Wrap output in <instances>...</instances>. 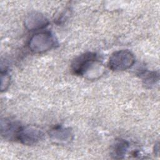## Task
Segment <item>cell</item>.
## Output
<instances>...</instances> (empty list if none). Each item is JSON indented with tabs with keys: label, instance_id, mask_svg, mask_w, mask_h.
Listing matches in <instances>:
<instances>
[{
	"label": "cell",
	"instance_id": "6da1fadb",
	"mask_svg": "<svg viewBox=\"0 0 160 160\" xmlns=\"http://www.w3.org/2000/svg\"><path fill=\"white\" fill-rule=\"evenodd\" d=\"M99 63L97 54L94 52H88L74 59L71 64V69L76 75L88 76L90 71L94 70L95 66Z\"/></svg>",
	"mask_w": 160,
	"mask_h": 160
},
{
	"label": "cell",
	"instance_id": "7a4b0ae2",
	"mask_svg": "<svg viewBox=\"0 0 160 160\" xmlns=\"http://www.w3.org/2000/svg\"><path fill=\"white\" fill-rule=\"evenodd\" d=\"M135 62L134 54L128 50H119L113 52L109 58L108 65L113 71H124Z\"/></svg>",
	"mask_w": 160,
	"mask_h": 160
},
{
	"label": "cell",
	"instance_id": "3957f363",
	"mask_svg": "<svg viewBox=\"0 0 160 160\" xmlns=\"http://www.w3.org/2000/svg\"><path fill=\"white\" fill-rule=\"evenodd\" d=\"M54 44L53 36L51 32L46 31L34 34L29 39L28 46L32 52L42 53L52 48Z\"/></svg>",
	"mask_w": 160,
	"mask_h": 160
},
{
	"label": "cell",
	"instance_id": "277c9868",
	"mask_svg": "<svg viewBox=\"0 0 160 160\" xmlns=\"http://www.w3.org/2000/svg\"><path fill=\"white\" fill-rule=\"evenodd\" d=\"M43 136V132L39 129L31 126H21L16 140L26 145H33L40 141Z\"/></svg>",
	"mask_w": 160,
	"mask_h": 160
},
{
	"label": "cell",
	"instance_id": "5b68a950",
	"mask_svg": "<svg viewBox=\"0 0 160 160\" xmlns=\"http://www.w3.org/2000/svg\"><path fill=\"white\" fill-rule=\"evenodd\" d=\"M49 24L48 20L42 14L37 12L30 13L26 18L24 24L26 28L30 30H38L44 28Z\"/></svg>",
	"mask_w": 160,
	"mask_h": 160
},
{
	"label": "cell",
	"instance_id": "8992f818",
	"mask_svg": "<svg viewBox=\"0 0 160 160\" xmlns=\"http://www.w3.org/2000/svg\"><path fill=\"white\" fill-rule=\"evenodd\" d=\"M21 126L10 119H2L1 122V133L6 139L16 140Z\"/></svg>",
	"mask_w": 160,
	"mask_h": 160
},
{
	"label": "cell",
	"instance_id": "52a82bcc",
	"mask_svg": "<svg viewBox=\"0 0 160 160\" xmlns=\"http://www.w3.org/2000/svg\"><path fill=\"white\" fill-rule=\"evenodd\" d=\"M49 136L51 139L59 142H68L72 139V133L69 128L60 126L56 127L51 130Z\"/></svg>",
	"mask_w": 160,
	"mask_h": 160
},
{
	"label": "cell",
	"instance_id": "ba28073f",
	"mask_svg": "<svg viewBox=\"0 0 160 160\" xmlns=\"http://www.w3.org/2000/svg\"><path fill=\"white\" fill-rule=\"evenodd\" d=\"M129 148L128 142L124 139L116 140L111 148V156L115 159H122Z\"/></svg>",
	"mask_w": 160,
	"mask_h": 160
},
{
	"label": "cell",
	"instance_id": "9c48e42d",
	"mask_svg": "<svg viewBox=\"0 0 160 160\" xmlns=\"http://www.w3.org/2000/svg\"><path fill=\"white\" fill-rule=\"evenodd\" d=\"M139 75L146 86L151 87L159 80V74L155 71H145L141 72Z\"/></svg>",
	"mask_w": 160,
	"mask_h": 160
},
{
	"label": "cell",
	"instance_id": "30bf717a",
	"mask_svg": "<svg viewBox=\"0 0 160 160\" xmlns=\"http://www.w3.org/2000/svg\"><path fill=\"white\" fill-rule=\"evenodd\" d=\"M1 91L2 92L6 91L10 84V77L6 71H1Z\"/></svg>",
	"mask_w": 160,
	"mask_h": 160
}]
</instances>
